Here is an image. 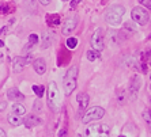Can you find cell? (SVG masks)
<instances>
[{
  "label": "cell",
  "instance_id": "6da1fadb",
  "mask_svg": "<svg viewBox=\"0 0 151 137\" xmlns=\"http://www.w3.org/2000/svg\"><path fill=\"white\" fill-rule=\"evenodd\" d=\"M76 77H78V67H71L68 69L67 75L64 77V81H63V87H64V94L71 95L74 92V90L76 88Z\"/></svg>",
  "mask_w": 151,
  "mask_h": 137
},
{
  "label": "cell",
  "instance_id": "7a4b0ae2",
  "mask_svg": "<svg viewBox=\"0 0 151 137\" xmlns=\"http://www.w3.org/2000/svg\"><path fill=\"white\" fill-rule=\"evenodd\" d=\"M124 14H125V8L123 6H112V8L106 12L105 21L112 26H117L120 25L121 18H123Z\"/></svg>",
  "mask_w": 151,
  "mask_h": 137
},
{
  "label": "cell",
  "instance_id": "3957f363",
  "mask_svg": "<svg viewBox=\"0 0 151 137\" xmlns=\"http://www.w3.org/2000/svg\"><path fill=\"white\" fill-rule=\"evenodd\" d=\"M48 105L53 111H57L60 107V91L55 81L48 86Z\"/></svg>",
  "mask_w": 151,
  "mask_h": 137
},
{
  "label": "cell",
  "instance_id": "277c9868",
  "mask_svg": "<svg viewBox=\"0 0 151 137\" xmlns=\"http://www.w3.org/2000/svg\"><path fill=\"white\" fill-rule=\"evenodd\" d=\"M110 128L106 123H93L86 129V137H109Z\"/></svg>",
  "mask_w": 151,
  "mask_h": 137
},
{
  "label": "cell",
  "instance_id": "5b68a950",
  "mask_svg": "<svg viewBox=\"0 0 151 137\" xmlns=\"http://www.w3.org/2000/svg\"><path fill=\"white\" fill-rule=\"evenodd\" d=\"M105 116V110L99 107V106H94V107H90L87 111L84 113L83 116V123H88L90 121H95V120H101L102 117Z\"/></svg>",
  "mask_w": 151,
  "mask_h": 137
},
{
  "label": "cell",
  "instance_id": "8992f818",
  "mask_svg": "<svg viewBox=\"0 0 151 137\" xmlns=\"http://www.w3.org/2000/svg\"><path fill=\"white\" fill-rule=\"evenodd\" d=\"M132 19L134 22L139 23V25H147L148 19H150V15H148V11L144 10L143 7H134L132 8Z\"/></svg>",
  "mask_w": 151,
  "mask_h": 137
},
{
  "label": "cell",
  "instance_id": "52a82bcc",
  "mask_svg": "<svg viewBox=\"0 0 151 137\" xmlns=\"http://www.w3.org/2000/svg\"><path fill=\"white\" fill-rule=\"evenodd\" d=\"M91 46L95 52H102L105 48V38H104V31L101 29L95 30V33L91 35Z\"/></svg>",
  "mask_w": 151,
  "mask_h": 137
},
{
  "label": "cell",
  "instance_id": "ba28073f",
  "mask_svg": "<svg viewBox=\"0 0 151 137\" xmlns=\"http://www.w3.org/2000/svg\"><path fill=\"white\" fill-rule=\"evenodd\" d=\"M76 99H78V103H79V111H78V116H83V111L87 109L90 98H88V95L86 94V92H82V94H78Z\"/></svg>",
  "mask_w": 151,
  "mask_h": 137
},
{
  "label": "cell",
  "instance_id": "9c48e42d",
  "mask_svg": "<svg viewBox=\"0 0 151 137\" xmlns=\"http://www.w3.org/2000/svg\"><path fill=\"white\" fill-rule=\"evenodd\" d=\"M26 64H27V60L23 59L21 56H17L14 57V60H12V68H14V72H22V71L25 69Z\"/></svg>",
  "mask_w": 151,
  "mask_h": 137
},
{
  "label": "cell",
  "instance_id": "30bf717a",
  "mask_svg": "<svg viewBox=\"0 0 151 137\" xmlns=\"http://www.w3.org/2000/svg\"><path fill=\"white\" fill-rule=\"evenodd\" d=\"M7 96H8V99H11V101H14V102H22L23 99H25V95L22 94L18 88H10L7 91Z\"/></svg>",
  "mask_w": 151,
  "mask_h": 137
},
{
  "label": "cell",
  "instance_id": "8fae6325",
  "mask_svg": "<svg viewBox=\"0 0 151 137\" xmlns=\"http://www.w3.org/2000/svg\"><path fill=\"white\" fill-rule=\"evenodd\" d=\"M76 27V18H71V19H67V22L64 23L63 26V34L64 35H68L74 31V29Z\"/></svg>",
  "mask_w": 151,
  "mask_h": 137
},
{
  "label": "cell",
  "instance_id": "7c38bea8",
  "mask_svg": "<svg viewBox=\"0 0 151 137\" xmlns=\"http://www.w3.org/2000/svg\"><path fill=\"white\" fill-rule=\"evenodd\" d=\"M33 68L38 75H44L46 71V64L44 61V59H37V60L33 63Z\"/></svg>",
  "mask_w": 151,
  "mask_h": 137
},
{
  "label": "cell",
  "instance_id": "4fadbf2b",
  "mask_svg": "<svg viewBox=\"0 0 151 137\" xmlns=\"http://www.w3.org/2000/svg\"><path fill=\"white\" fill-rule=\"evenodd\" d=\"M7 121L10 125H12V126H19V125H22L23 123V120H22L19 116H17V114H8L7 117Z\"/></svg>",
  "mask_w": 151,
  "mask_h": 137
},
{
  "label": "cell",
  "instance_id": "5bb4252c",
  "mask_svg": "<svg viewBox=\"0 0 151 137\" xmlns=\"http://www.w3.org/2000/svg\"><path fill=\"white\" fill-rule=\"evenodd\" d=\"M23 122H25V125L27 128H33V126H35V125H38L41 121H40L38 117H35V116H27Z\"/></svg>",
  "mask_w": 151,
  "mask_h": 137
},
{
  "label": "cell",
  "instance_id": "9a60e30c",
  "mask_svg": "<svg viewBox=\"0 0 151 137\" xmlns=\"http://www.w3.org/2000/svg\"><path fill=\"white\" fill-rule=\"evenodd\" d=\"M12 114H17V116H23V114H26L25 106L21 105V103H14V105H12Z\"/></svg>",
  "mask_w": 151,
  "mask_h": 137
},
{
  "label": "cell",
  "instance_id": "2e32d148",
  "mask_svg": "<svg viewBox=\"0 0 151 137\" xmlns=\"http://www.w3.org/2000/svg\"><path fill=\"white\" fill-rule=\"evenodd\" d=\"M50 34L49 33H44V35H42V44H41V48L42 49H46V48H49L50 46Z\"/></svg>",
  "mask_w": 151,
  "mask_h": 137
},
{
  "label": "cell",
  "instance_id": "e0dca14e",
  "mask_svg": "<svg viewBox=\"0 0 151 137\" xmlns=\"http://www.w3.org/2000/svg\"><path fill=\"white\" fill-rule=\"evenodd\" d=\"M46 21L49 22V25H53V26L60 25V16H59L57 14L48 15V16H46Z\"/></svg>",
  "mask_w": 151,
  "mask_h": 137
},
{
  "label": "cell",
  "instance_id": "ac0fdd59",
  "mask_svg": "<svg viewBox=\"0 0 151 137\" xmlns=\"http://www.w3.org/2000/svg\"><path fill=\"white\" fill-rule=\"evenodd\" d=\"M33 91L38 98H42V95L45 92V87L44 86H33Z\"/></svg>",
  "mask_w": 151,
  "mask_h": 137
},
{
  "label": "cell",
  "instance_id": "d6986e66",
  "mask_svg": "<svg viewBox=\"0 0 151 137\" xmlns=\"http://www.w3.org/2000/svg\"><path fill=\"white\" fill-rule=\"evenodd\" d=\"M37 42H38V37H37V34H30L29 35V45H27V48H26V50H27L29 48L34 46Z\"/></svg>",
  "mask_w": 151,
  "mask_h": 137
},
{
  "label": "cell",
  "instance_id": "ffe728a7",
  "mask_svg": "<svg viewBox=\"0 0 151 137\" xmlns=\"http://www.w3.org/2000/svg\"><path fill=\"white\" fill-rule=\"evenodd\" d=\"M65 45H67L68 49H75L78 46V39L76 38H68L67 42H65Z\"/></svg>",
  "mask_w": 151,
  "mask_h": 137
},
{
  "label": "cell",
  "instance_id": "44dd1931",
  "mask_svg": "<svg viewBox=\"0 0 151 137\" xmlns=\"http://www.w3.org/2000/svg\"><path fill=\"white\" fill-rule=\"evenodd\" d=\"M25 8H27L29 11L35 10V0H25Z\"/></svg>",
  "mask_w": 151,
  "mask_h": 137
},
{
  "label": "cell",
  "instance_id": "7402d4cb",
  "mask_svg": "<svg viewBox=\"0 0 151 137\" xmlns=\"http://www.w3.org/2000/svg\"><path fill=\"white\" fill-rule=\"evenodd\" d=\"M98 57H99V54H98L97 52H95V50H88V52H87V59H88L90 61L97 60Z\"/></svg>",
  "mask_w": 151,
  "mask_h": 137
},
{
  "label": "cell",
  "instance_id": "603a6c76",
  "mask_svg": "<svg viewBox=\"0 0 151 137\" xmlns=\"http://www.w3.org/2000/svg\"><path fill=\"white\" fill-rule=\"evenodd\" d=\"M143 118L146 120L147 125H150V123H151V117H150V111H148V110H146V111L143 113Z\"/></svg>",
  "mask_w": 151,
  "mask_h": 137
},
{
  "label": "cell",
  "instance_id": "cb8c5ba5",
  "mask_svg": "<svg viewBox=\"0 0 151 137\" xmlns=\"http://www.w3.org/2000/svg\"><path fill=\"white\" fill-rule=\"evenodd\" d=\"M33 106H34V110H35V111H41V110H42V109H41L42 105H41V102H40V99H37Z\"/></svg>",
  "mask_w": 151,
  "mask_h": 137
},
{
  "label": "cell",
  "instance_id": "d4e9b609",
  "mask_svg": "<svg viewBox=\"0 0 151 137\" xmlns=\"http://www.w3.org/2000/svg\"><path fill=\"white\" fill-rule=\"evenodd\" d=\"M10 7H8L7 4H4V6H1V7H0V12H1V14H7V12H10Z\"/></svg>",
  "mask_w": 151,
  "mask_h": 137
},
{
  "label": "cell",
  "instance_id": "484cf974",
  "mask_svg": "<svg viewBox=\"0 0 151 137\" xmlns=\"http://www.w3.org/2000/svg\"><path fill=\"white\" fill-rule=\"evenodd\" d=\"M57 137H67V129H60L59 134H57Z\"/></svg>",
  "mask_w": 151,
  "mask_h": 137
},
{
  "label": "cell",
  "instance_id": "4316f807",
  "mask_svg": "<svg viewBox=\"0 0 151 137\" xmlns=\"http://www.w3.org/2000/svg\"><path fill=\"white\" fill-rule=\"evenodd\" d=\"M7 107V102H0V113Z\"/></svg>",
  "mask_w": 151,
  "mask_h": 137
},
{
  "label": "cell",
  "instance_id": "83f0119b",
  "mask_svg": "<svg viewBox=\"0 0 151 137\" xmlns=\"http://www.w3.org/2000/svg\"><path fill=\"white\" fill-rule=\"evenodd\" d=\"M140 3H143V4H146V7L147 8H150V0H139Z\"/></svg>",
  "mask_w": 151,
  "mask_h": 137
},
{
  "label": "cell",
  "instance_id": "f1b7e54d",
  "mask_svg": "<svg viewBox=\"0 0 151 137\" xmlns=\"http://www.w3.org/2000/svg\"><path fill=\"white\" fill-rule=\"evenodd\" d=\"M81 1H82V0H72V3H71V7L74 8L75 6H76V4H79V3H81Z\"/></svg>",
  "mask_w": 151,
  "mask_h": 137
},
{
  "label": "cell",
  "instance_id": "f546056e",
  "mask_svg": "<svg viewBox=\"0 0 151 137\" xmlns=\"http://www.w3.org/2000/svg\"><path fill=\"white\" fill-rule=\"evenodd\" d=\"M40 3H41L42 6H48V4L50 3V0H40Z\"/></svg>",
  "mask_w": 151,
  "mask_h": 137
},
{
  "label": "cell",
  "instance_id": "4dcf8cb0",
  "mask_svg": "<svg viewBox=\"0 0 151 137\" xmlns=\"http://www.w3.org/2000/svg\"><path fill=\"white\" fill-rule=\"evenodd\" d=\"M0 137H7V134H6V132H4L1 128H0Z\"/></svg>",
  "mask_w": 151,
  "mask_h": 137
},
{
  "label": "cell",
  "instance_id": "1f68e13d",
  "mask_svg": "<svg viewBox=\"0 0 151 137\" xmlns=\"http://www.w3.org/2000/svg\"><path fill=\"white\" fill-rule=\"evenodd\" d=\"M3 59H4V56H3V53H0V61H3Z\"/></svg>",
  "mask_w": 151,
  "mask_h": 137
},
{
  "label": "cell",
  "instance_id": "d6a6232c",
  "mask_svg": "<svg viewBox=\"0 0 151 137\" xmlns=\"http://www.w3.org/2000/svg\"><path fill=\"white\" fill-rule=\"evenodd\" d=\"M1 46H4V42L1 41V39H0V48H1Z\"/></svg>",
  "mask_w": 151,
  "mask_h": 137
},
{
  "label": "cell",
  "instance_id": "836d02e7",
  "mask_svg": "<svg viewBox=\"0 0 151 137\" xmlns=\"http://www.w3.org/2000/svg\"><path fill=\"white\" fill-rule=\"evenodd\" d=\"M119 137H125V136H119Z\"/></svg>",
  "mask_w": 151,
  "mask_h": 137
},
{
  "label": "cell",
  "instance_id": "e575fe53",
  "mask_svg": "<svg viewBox=\"0 0 151 137\" xmlns=\"http://www.w3.org/2000/svg\"><path fill=\"white\" fill-rule=\"evenodd\" d=\"M63 1H65V0H63Z\"/></svg>",
  "mask_w": 151,
  "mask_h": 137
}]
</instances>
